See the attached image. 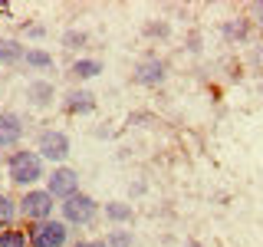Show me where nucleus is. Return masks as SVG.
I'll list each match as a JSON object with an SVG mask.
<instances>
[{
  "label": "nucleus",
  "mask_w": 263,
  "mask_h": 247,
  "mask_svg": "<svg viewBox=\"0 0 263 247\" xmlns=\"http://www.w3.org/2000/svg\"><path fill=\"white\" fill-rule=\"evenodd\" d=\"M7 175H10L13 185H20V188L30 191V188L43 178V158H40L36 152H27V148L10 152V158H7Z\"/></svg>",
  "instance_id": "f257e3e1"
},
{
  "label": "nucleus",
  "mask_w": 263,
  "mask_h": 247,
  "mask_svg": "<svg viewBox=\"0 0 263 247\" xmlns=\"http://www.w3.org/2000/svg\"><path fill=\"white\" fill-rule=\"evenodd\" d=\"M53 201L56 198L46 191V188H30V191H23V198L16 201V208L27 221L33 224H40V221H49L53 218Z\"/></svg>",
  "instance_id": "f03ea898"
},
{
  "label": "nucleus",
  "mask_w": 263,
  "mask_h": 247,
  "mask_svg": "<svg viewBox=\"0 0 263 247\" xmlns=\"http://www.w3.org/2000/svg\"><path fill=\"white\" fill-rule=\"evenodd\" d=\"M30 237V247H66V241H69V227H66V221H40V224H33L27 231Z\"/></svg>",
  "instance_id": "7ed1b4c3"
},
{
  "label": "nucleus",
  "mask_w": 263,
  "mask_h": 247,
  "mask_svg": "<svg viewBox=\"0 0 263 247\" xmlns=\"http://www.w3.org/2000/svg\"><path fill=\"white\" fill-rule=\"evenodd\" d=\"M36 155H40L43 162L63 165L66 155H69V138H66V132H60V129L40 132V138H36Z\"/></svg>",
  "instance_id": "20e7f679"
},
{
  "label": "nucleus",
  "mask_w": 263,
  "mask_h": 247,
  "mask_svg": "<svg viewBox=\"0 0 263 247\" xmlns=\"http://www.w3.org/2000/svg\"><path fill=\"white\" fill-rule=\"evenodd\" d=\"M63 208V218H66V227L69 224H89V221L99 214V204H96V198H89V195H72V198H66V201L60 204Z\"/></svg>",
  "instance_id": "39448f33"
},
{
  "label": "nucleus",
  "mask_w": 263,
  "mask_h": 247,
  "mask_svg": "<svg viewBox=\"0 0 263 247\" xmlns=\"http://www.w3.org/2000/svg\"><path fill=\"white\" fill-rule=\"evenodd\" d=\"M46 191L53 198H72L79 195V171L76 168H66V165H60V168H53V175H49L46 181Z\"/></svg>",
  "instance_id": "423d86ee"
},
{
  "label": "nucleus",
  "mask_w": 263,
  "mask_h": 247,
  "mask_svg": "<svg viewBox=\"0 0 263 247\" xmlns=\"http://www.w3.org/2000/svg\"><path fill=\"white\" fill-rule=\"evenodd\" d=\"M23 135V119L16 112H0V148H10Z\"/></svg>",
  "instance_id": "0eeeda50"
},
{
  "label": "nucleus",
  "mask_w": 263,
  "mask_h": 247,
  "mask_svg": "<svg viewBox=\"0 0 263 247\" xmlns=\"http://www.w3.org/2000/svg\"><path fill=\"white\" fill-rule=\"evenodd\" d=\"M135 82H142V86H158V82H164V63L161 60H145L135 69Z\"/></svg>",
  "instance_id": "6e6552de"
},
{
  "label": "nucleus",
  "mask_w": 263,
  "mask_h": 247,
  "mask_svg": "<svg viewBox=\"0 0 263 247\" xmlns=\"http://www.w3.org/2000/svg\"><path fill=\"white\" fill-rule=\"evenodd\" d=\"M66 112H92L96 109V96L86 93V89H72V93H66V102H63Z\"/></svg>",
  "instance_id": "1a4fd4ad"
},
{
  "label": "nucleus",
  "mask_w": 263,
  "mask_h": 247,
  "mask_svg": "<svg viewBox=\"0 0 263 247\" xmlns=\"http://www.w3.org/2000/svg\"><path fill=\"white\" fill-rule=\"evenodd\" d=\"M16 214H20V208H16V201L10 195H4L0 191V227H13V221H16Z\"/></svg>",
  "instance_id": "9d476101"
},
{
  "label": "nucleus",
  "mask_w": 263,
  "mask_h": 247,
  "mask_svg": "<svg viewBox=\"0 0 263 247\" xmlns=\"http://www.w3.org/2000/svg\"><path fill=\"white\" fill-rule=\"evenodd\" d=\"M27 99L33 105H46L53 99V82H30L27 86Z\"/></svg>",
  "instance_id": "9b49d317"
},
{
  "label": "nucleus",
  "mask_w": 263,
  "mask_h": 247,
  "mask_svg": "<svg viewBox=\"0 0 263 247\" xmlns=\"http://www.w3.org/2000/svg\"><path fill=\"white\" fill-rule=\"evenodd\" d=\"M23 53H27V46H20L16 40H0V63H20Z\"/></svg>",
  "instance_id": "f8f14e48"
},
{
  "label": "nucleus",
  "mask_w": 263,
  "mask_h": 247,
  "mask_svg": "<svg viewBox=\"0 0 263 247\" xmlns=\"http://www.w3.org/2000/svg\"><path fill=\"white\" fill-rule=\"evenodd\" d=\"M69 73L76 79H92V76L102 73V63H99V60H76V63L69 66Z\"/></svg>",
  "instance_id": "ddd939ff"
},
{
  "label": "nucleus",
  "mask_w": 263,
  "mask_h": 247,
  "mask_svg": "<svg viewBox=\"0 0 263 247\" xmlns=\"http://www.w3.org/2000/svg\"><path fill=\"white\" fill-rule=\"evenodd\" d=\"M105 218L115 221V224H125V221L135 218V211H132V204H122V201H112L105 204Z\"/></svg>",
  "instance_id": "4468645a"
},
{
  "label": "nucleus",
  "mask_w": 263,
  "mask_h": 247,
  "mask_svg": "<svg viewBox=\"0 0 263 247\" xmlns=\"http://www.w3.org/2000/svg\"><path fill=\"white\" fill-rule=\"evenodd\" d=\"M0 247H30L27 231H16V227L0 231Z\"/></svg>",
  "instance_id": "2eb2a0df"
},
{
  "label": "nucleus",
  "mask_w": 263,
  "mask_h": 247,
  "mask_svg": "<svg viewBox=\"0 0 263 247\" xmlns=\"http://www.w3.org/2000/svg\"><path fill=\"white\" fill-rule=\"evenodd\" d=\"M23 60H27V66H33V69H49V66H53V56H49L46 49H27Z\"/></svg>",
  "instance_id": "dca6fc26"
},
{
  "label": "nucleus",
  "mask_w": 263,
  "mask_h": 247,
  "mask_svg": "<svg viewBox=\"0 0 263 247\" xmlns=\"http://www.w3.org/2000/svg\"><path fill=\"white\" fill-rule=\"evenodd\" d=\"M105 247H132V231H109L105 234Z\"/></svg>",
  "instance_id": "f3484780"
},
{
  "label": "nucleus",
  "mask_w": 263,
  "mask_h": 247,
  "mask_svg": "<svg viewBox=\"0 0 263 247\" xmlns=\"http://www.w3.org/2000/svg\"><path fill=\"white\" fill-rule=\"evenodd\" d=\"M63 43L69 46V49H76V46H82V43H86V33H79V30H69V33L63 37Z\"/></svg>",
  "instance_id": "a211bd4d"
},
{
  "label": "nucleus",
  "mask_w": 263,
  "mask_h": 247,
  "mask_svg": "<svg viewBox=\"0 0 263 247\" xmlns=\"http://www.w3.org/2000/svg\"><path fill=\"white\" fill-rule=\"evenodd\" d=\"M76 247H105V241H76Z\"/></svg>",
  "instance_id": "6ab92c4d"
},
{
  "label": "nucleus",
  "mask_w": 263,
  "mask_h": 247,
  "mask_svg": "<svg viewBox=\"0 0 263 247\" xmlns=\"http://www.w3.org/2000/svg\"><path fill=\"white\" fill-rule=\"evenodd\" d=\"M257 13H260V23H263V4H260V7H257Z\"/></svg>",
  "instance_id": "aec40b11"
}]
</instances>
